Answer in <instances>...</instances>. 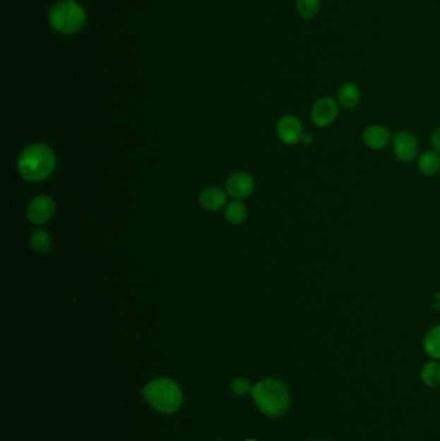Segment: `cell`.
Here are the masks:
<instances>
[{
    "instance_id": "6da1fadb",
    "label": "cell",
    "mask_w": 440,
    "mask_h": 441,
    "mask_svg": "<svg viewBox=\"0 0 440 441\" xmlns=\"http://www.w3.org/2000/svg\"><path fill=\"white\" fill-rule=\"evenodd\" d=\"M57 164L56 154L44 143H32L23 149L17 160V169L23 180L40 182L52 174Z\"/></svg>"
},
{
    "instance_id": "7a4b0ae2",
    "label": "cell",
    "mask_w": 440,
    "mask_h": 441,
    "mask_svg": "<svg viewBox=\"0 0 440 441\" xmlns=\"http://www.w3.org/2000/svg\"><path fill=\"white\" fill-rule=\"evenodd\" d=\"M252 395L257 406L270 417L284 414L290 406V394L278 380H263L252 387Z\"/></svg>"
},
{
    "instance_id": "3957f363",
    "label": "cell",
    "mask_w": 440,
    "mask_h": 441,
    "mask_svg": "<svg viewBox=\"0 0 440 441\" xmlns=\"http://www.w3.org/2000/svg\"><path fill=\"white\" fill-rule=\"evenodd\" d=\"M142 395L154 409L162 413H174L182 404V391L176 382L157 378L142 389Z\"/></svg>"
},
{
    "instance_id": "277c9868",
    "label": "cell",
    "mask_w": 440,
    "mask_h": 441,
    "mask_svg": "<svg viewBox=\"0 0 440 441\" xmlns=\"http://www.w3.org/2000/svg\"><path fill=\"white\" fill-rule=\"evenodd\" d=\"M49 23L61 34H75L87 23L85 9L74 0H61L49 11Z\"/></svg>"
},
{
    "instance_id": "5b68a950",
    "label": "cell",
    "mask_w": 440,
    "mask_h": 441,
    "mask_svg": "<svg viewBox=\"0 0 440 441\" xmlns=\"http://www.w3.org/2000/svg\"><path fill=\"white\" fill-rule=\"evenodd\" d=\"M340 112V105L335 98L321 97L314 102L310 112V118L314 126L318 128H327L336 121Z\"/></svg>"
},
{
    "instance_id": "8992f818",
    "label": "cell",
    "mask_w": 440,
    "mask_h": 441,
    "mask_svg": "<svg viewBox=\"0 0 440 441\" xmlns=\"http://www.w3.org/2000/svg\"><path fill=\"white\" fill-rule=\"evenodd\" d=\"M393 151L396 159L402 163H412L417 160L418 140L410 131H400L393 137Z\"/></svg>"
},
{
    "instance_id": "52a82bcc",
    "label": "cell",
    "mask_w": 440,
    "mask_h": 441,
    "mask_svg": "<svg viewBox=\"0 0 440 441\" xmlns=\"http://www.w3.org/2000/svg\"><path fill=\"white\" fill-rule=\"evenodd\" d=\"M56 213V203L48 195H39L34 198L26 210V216L31 224L42 226L48 224Z\"/></svg>"
},
{
    "instance_id": "ba28073f",
    "label": "cell",
    "mask_w": 440,
    "mask_h": 441,
    "mask_svg": "<svg viewBox=\"0 0 440 441\" xmlns=\"http://www.w3.org/2000/svg\"><path fill=\"white\" fill-rule=\"evenodd\" d=\"M276 133L285 145H297L304 135V128L301 120L295 115H284L276 124Z\"/></svg>"
},
{
    "instance_id": "9c48e42d",
    "label": "cell",
    "mask_w": 440,
    "mask_h": 441,
    "mask_svg": "<svg viewBox=\"0 0 440 441\" xmlns=\"http://www.w3.org/2000/svg\"><path fill=\"white\" fill-rule=\"evenodd\" d=\"M226 191L235 200H243L254 194V180L246 172L232 173L226 181Z\"/></svg>"
},
{
    "instance_id": "30bf717a",
    "label": "cell",
    "mask_w": 440,
    "mask_h": 441,
    "mask_svg": "<svg viewBox=\"0 0 440 441\" xmlns=\"http://www.w3.org/2000/svg\"><path fill=\"white\" fill-rule=\"evenodd\" d=\"M391 141H393L391 132L388 131V127L381 126V124L369 126L362 133V143L367 149L372 150V151L386 149Z\"/></svg>"
},
{
    "instance_id": "8fae6325",
    "label": "cell",
    "mask_w": 440,
    "mask_h": 441,
    "mask_svg": "<svg viewBox=\"0 0 440 441\" xmlns=\"http://www.w3.org/2000/svg\"><path fill=\"white\" fill-rule=\"evenodd\" d=\"M199 204L208 212L220 210L226 205V193L221 187H206L199 195Z\"/></svg>"
},
{
    "instance_id": "7c38bea8",
    "label": "cell",
    "mask_w": 440,
    "mask_h": 441,
    "mask_svg": "<svg viewBox=\"0 0 440 441\" xmlns=\"http://www.w3.org/2000/svg\"><path fill=\"white\" fill-rule=\"evenodd\" d=\"M360 98H362V93L355 83H343L341 88L337 92V102L346 110L355 109L360 102Z\"/></svg>"
},
{
    "instance_id": "4fadbf2b",
    "label": "cell",
    "mask_w": 440,
    "mask_h": 441,
    "mask_svg": "<svg viewBox=\"0 0 440 441\" xmlns=\"http://www.w3.org/2000/svg\"><path fill=\"white\" fill-rule=\"evenodd\" d=\"M418 172L426 177H433L440 172V154L435 150H427L417 157Z\"/></svg>"
},
{
    "instance_id": "5bb4252c",
    "label": "cell",
    "mask_w": 440,
    "mask_h": 441,
    "mask_svg": "<svg viewBox=\"0 0 440 441\" xmlns=\"http://www.w3.org/2000/svg\"><path fill=\"white\" fill-rule=\"evenodd\" d=\"M248 216L246 204L240 200L229 203L225 208V218L230 224H240L246 221Z\"/></svg>"
},
{
    "instance_id": "9a60e30c",
    "label": "cell",
    "mask_w": 440,
    "mask_h": 441,
    "mask_svg": "<svg viewBox=\"0 0 440 441\" xmlns=\"http://www.w3.org/2000/svg\"><path fill=\"white\" fill-rule=\"evenodd\" d=\"M30 244L32 249L39 255H45L52 247V239L49 234L43 229H37L31 232Z\"/></svg>"
},
{
    "instance_id": "2e32d148",
    "label": "cell",
    "mask_w": 440,
    "mask_h": 441,
    "mask_svg": "<svg viewBox=\"0 0 440 441\" xmlns=\"http://www.w3.org/2000/svg\"><path fill=\"white\" fill-rule=\"evenodd\" d=\"M424 349L426 354L433 359H440V324L426 333Z\"/></svg>"
},
{
    "instance_id": "e0dca14e",
    "label": "cell",
    "mask_w": 440,
    "mask_h": 441,
    "mask_svg": "<svg viewBox=\"0 0 440 441\" xmlns=\"http://www.w3.org/2000/svg\"><path fill=\"white\" fill-rule=\"evenodd\" d=\"M421 377H422V381L425 382L427 386L430 387H435V386H439L440 385V364L436 361H430V363H426L424 368H422V372H421Z\"/></svg>"
},
{
    "instance_id": "ac0fdd59",
    "label": "cell",
    "mask_w": 440,
    "mask_h": 441,
    "mask_svg": "<svg viewBox=\"0 0 440 441\" xmlns=\"http://www.w3.org/2000/svg\"><path fill=\"white\" fill-rule=\"evenodd\" d=\"M296 8L302 18L311 20L319 12L321 0H296Z\"/></svg>"
},
{
    "instance_id": "d6986e66",
    "label": "cell",
    "mask_w": 440,
    "mask_h": 441,
    "mask_svg": "<svg viewBox=\"0 0 440 441\" xmlns=\"http://www.w3.org/2000/svg\"><path fill=\"white\" fill-rule=\"evenodd\" d=\"M232 389L234 394L238 397H243V395H246L248 392H252L249 383L244 378H237L235 381L232 382Z\"/></svg>"
},
{
    "instance_id": "ffe728a7",
    "label": "cell",
    "mask_w": 440,
    "mask_h": 441,
    "mask_svg": "<svg viewBox=\"0 0 440 441\" xmlns=\"http://www.w3.org/2000/svg\"><path fill=\"white\" fill-rule=\"evenodd\" d=\"M430 143H432V147L435 151H438L440 154V127L435 128L433 133H432V138H430Z\"/></svg>"
},
{
    "instance_id": "44dd1931",
    "label": "cell",
    "mask_w": 440,
    "mask_h": 441,
    "mask_svg": "<svg viewBox=\"0 0 440 441\" xmlns=\"http://www.w3.org/2000/svg\"><path fill=\"white\" fill-rule=\"evenodd\" d=\"M314 143V137L311 133H304L302 138H301V143H304L305 146H309Z\"/></svg>"
},
{
    "instance_id": "7402d4cb",
    "label": "cell",
    "mask_w": 440,
    "mask_h": 441,
    "mask_svg": "<svg viewBox=\"0 0 440 441\" xmlns=\"http://www.w3.org/2000/svg\"><path fill=\"white\" fill-rule=\"evenodd\" d=\"M248 441H254V440H248Z\"/></svg>"
}]
</instances>
